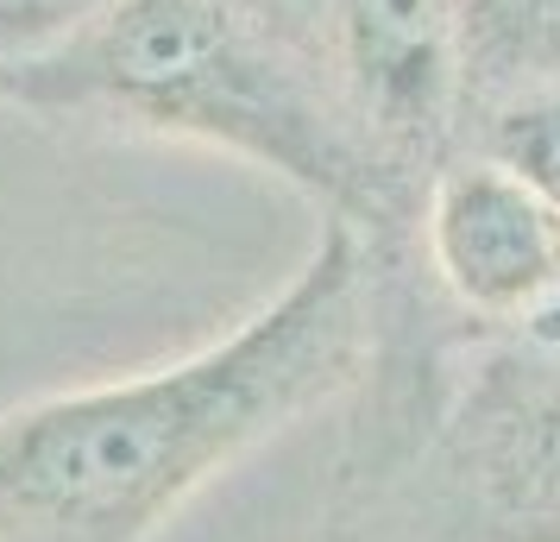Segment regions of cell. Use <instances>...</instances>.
Returning a JSON list of instances; mask_svg holds the SVG:
<instances>
[{
  "label": "cell",
  "mask_w": 560,
  "mask_h": 542,
  "mask_svg": "<svg viewBox=\"0 0 560 542\" xmlns=\"http://www.w3.org/2000/svg\"><path fill=\"white\" fill-rule=\"evenodd\" d=\"M365 341V246L322 221L308 258L233 328L0 411V542H158L258 448L340 411Z\"/></svg>",
  "instance_id": "cell-1"
},
{
  "label": "cell",
  "mask_w": 560,
  "mask_h": 542,
  "mask_svg": "<svg viewBox=\"0 0 560 542\" xmlns=\"http://www.w3.org/2000/svg\"><path fill=\"white\" fill-rule=\"evenodd\" d=\"M0 107L228 152L359 233L372 265L416 246L422 183L353 127L322 38L258 0H89L51 45L0 64Z\"/></svg>",
  "instance_id": "cell-2"
},
{
  "label": "cell",
  "mask_w": 560,
  "mask_h": 542,
  "mask_svg": "<svg viewBox=\"0 0 560 542\" xmlns=\"http://www.w3.org/2000/svg\"><path fill=\"white\" fill-rule=\"evenodd\" d=\"M322 542H560V341H466L404 454L328 480Z\"/></svg>",
  "instance_id": "cell-3"
},
{
  "label": "cell",
  "mask_w": 560,
  "mask_h": 542,
  "mask_svg": "<svg viewBox=\"0 0 560 542\" xmlns=\"http://www.w3.org/2000/svg\"><path fill=\"white\" fill-rule=\"evenodd\" d=\"M416 272L479 335H516L560 297V208L479 146H454L416 203Z\"/></svg>",
  "instance_id": "cell-4"
},
{
  "label": "cell",
  "mask_w": 560,
  "mask_h": 542,
  "mask_svg": "<svg viewBox=\"0 0 560 542\" xmlns=\"http://www.w3.org/2000/svg\"><path fill=\"white\" fill-rule=\"evenodd\" d=\"M322 57L353 127L397 177L429 183L466 139L472 82L459 0H322Z\"/></svg>",
  "instance_id": "cell-5"
},
{
  "label": "cell",
  "mask_w": 560,
  "mask_h": 542,
  "mask_svg": "<svg viewBox=\"0 0 560 542\" xmlns=\"http://www.w3.org/2000/svg\"><path fill=\"white\" fill-rule=\"evenodd\" d=\"M459 26L472 107L523 82L560 77V0H459Z\"/></svg>",
  "instance_id": "cell-6"
},
{
  "label": "cell",
  "mask_w": 560,
  "mask_h": 542,
  "mask_svg": "<svg viewBox=\"0 0 560 542\" xmlns=\"http://www.w3.org/2000/svg\"><path fill=\"white\" fill-rule=\"evenodd\" d=\"M459 146L491 152L498 164L529 177L560 208V77L523 82V89H504V95L479 102L466 114V139Z\"/></svg>",
  "instance_id": "cell-7"
},
{
  "label": "cell",
  "mask_w": 560,
  "mask_h": 542,
  "mask_svg": "<svg viewBox=\"0 0 560 542\" xmlns=\"http://www.w3.org/2000/svg\"><path fill=\"white\" fill-rule=\"evenodd\" d=\"M82 7H89V0H0V64L51 45Z\"/></svg>",
  "instance_id": "cell-8"
},
{
  "label": "cell",
  "mask_w": 560,
  "mask_h": 542,
  "mask_svg": "<svg viewBox=\"0 0 560 542\" xmlns=\"http://www.w3.org/2000/svg\"><path fill=\"white\" fill-rule=\"evenodd\" d=\"M258 7H271V13H283L290 26H303L322 38V0H258Z\"/></svg>",
  "instance_id": "cell-9"
},
{
  "label": "cell",
  "mask_w": 560,
  "mask_h": 542,
  "mask_svg": "<svg viewBox=\"0 0 560 542\" xmlns=\"http://www.w3.org/2000/svg\"><path fill=\"white\" fill-rule=\"evenodd\" d=\"M523 335H541V341H560V297H555V303H548V310H541V315H535V322H529V328H523Z\"/></svg>",
  "instance_id": "cell-10"
}]
</instances>
